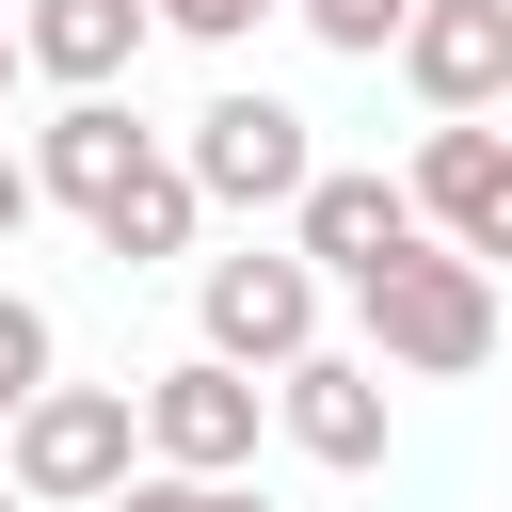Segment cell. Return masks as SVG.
Here are the masks:
<instances>
[{
  "label": "cell",
  "mask_w": 512,
  "mask_h": 512,
  "mask_svg": "<svg viewBox=\"0 0 512 512\" xmlns=\"http://www.w3.org/2000/svg\"><path fill=\"white\" fill-rule=\"evenodd\" d=\"M352 320H368V368L448 384V368H480V352H496V272H480V256H448V240H416V256H384V272L352 288Z\"/></svg>",
  "instance_id": "cell-1"
},
{
  "label": "cell",
  "mask_w": 512,
  "mask_h": 512,
  "mask_svg": "<svg viewBox=\"0 0 512 512\" xmlns=\"http://www.w3.org/2000/svg\"><path fill=\"white\" fill-rule=\"evenodd\" d=\"M128 464H144V400H128V384H32L16 432H0L16 512H96Z\"/></svg>",
  "instance_id": "cell-2"
},
{
  "label": "cell",
  "mask_w": 512,
  "mask_h": 512,
  "mask_svg": "<svg viewBox=\"0 0 512 512\" xmlns=\"http://www.w3.org/2000/svg\"><path fill=\"white\" fill-rule=\"evenodd\" d=\"M192 320H208V352H224V368H304V352H320V272H304L288 240L208 256V272H192Z\"/></svg>",
  "instance_id": "cell-3"
},
{
  "label": "cell",
  "mask_w": 512,
  "mask_h": 512,
  "mask_svg": "<svg viewBox=\"0 0 512 512\" xmlns=\"http://www.w3.org/2000/svg\"><path fill=\"white\" fill-rule=\"evenodd\" d=\"M144 400V464H176V480H240L256 464V368H224V352H176L160 384H128Z\"/></svg>",
  "instance_id": "cell-4"
},
{
  "label": "cell",
  "mask_w": 512,
  "mask_h": 512,
  "mask_svg": "<svg viewBox=\"0 0 512 512\" xmlns=\"http://www.w3.org/2000/svg\"><path fill=\"white\" fill-rule=\"evenodd\" d=\"M304 176H320V128L288 96H208L192 112V192L208 208H304Z\"/></svg>",
  "instance_id": "cell-5"
},
{
  "label": "cell",
  "mask_w": 512,
  "mask_h": 512,
  "mask_svg": "<svg viewBox=\"0 0 512 512\" xmlns=\"http://www.w3.org/2000/svg\"><path fill=\"white\" fill-rule=\"evenodd\" d=\"M432 224H416V192L400 176H368V160H320L304 176V208H288V256L320 272V288H368L384 256H416Z\"/></svg>",
  "instance_id": "cell-6"
},
{
  "label": "cell",
  "mask_w": 512,
  "mask_h": 512,
  "mask_svg": "<svg viewBox=\"0 0 512 512\" xmlns=\"http://www.w3.org/2000/svg\"><path fill=\"white\" fill-rule=\"evenodd\" d=\"M400 192H416V224H432L448 256H480V272L512 256V128H496V112H448Z\"/></svg>",
  "instance_id": "cell-7"
},
{
  "label": "cell",
  "mask_w": 512,
  "mask_h": 512,
  "mask_svg": "<svg viewBox=\"0 0 512 512\" xmlns=\"http://www.w3.org/2000/svg\"><path fill=\"white\" fill-rule=\"evenodd\" d=\"M400 80L432 96V128L448 112H496L512 96V0H416L400 16Z\"/></svg>",
  "instance_id": "cell-8"
},
{
  "label": "cell",
  "mask_w": 512,
  "mask_h": 512,
  "mask_svg": "<svg viewBox=\"0 0 512 512\" xmlns=\"http://www.w3.org/2000/svg\"><path fill=\"white\" fill-rule=\"evenodd\" d=\"M144 160H160V144H144V112H128V96H64V112L32 128V192H48V208H80V224H96Z\"/></svg>",
  "instance_id": "cell-9"
},
{
  "label": "cell",
  "mask_w": 512,
  "mask_h": 512,
  "mask_svg": "<svg viewBox=\"0 0 512 512\" xmlns=\"http://www.w3.org/2000/svg\"><path fill=\"white\" fill-rule=\"evenodd\" d=\"M272 416H288L304 464H384V368H368V352H304V368H272Z\"/></svg>",
  "instance_id": "cell-10"
},
{
  "label": "cell",
  "mask_w": 512,
  "mask_h": 512,
  "mask_svg": "<svg viewBox=\"0 0 512 512\" xmlns=\"http://www.w3.org/2000/svg\"><path fill=\"white\" fill-rule=\"evenodd\" d=\"M144 0H16V64L32 80H64V96H112L128 64H144Z\"/></svg>",
  "instance_id": "cell-11"
},
{
  "label": "cell",
  "mask_w": 512,
  "mask_h": 512,
  "mask_svg": "<svg viewBox=\"0 0 512 512\" xmlns=\"http://www.w3.org/2000/svg\"><path fill=\"white\" fill-rule=\"evenodd\" d=\"M192 224H208V192H192V160H144L112 208H96V256H128V272H160V256H192Z\"/></svg>",
  "instance_id": "cell-12"
},
{
  "label": "cell",
  "mask_w": 512,
  "mask_h": 512,
  "mask_svg": "<svg viewBox=\"0 0 512 512\" xmlns=\"http://www.w3.org/2000/svg\"><path fill=\"white\" fill-rule=\"evenodd\" d=\"M288 16H304V32H320V48H336V64H384V48H400V16H416V0H288Z\"/></svg>",
  "instance_id": "cell-13"
},
{
  "label": "cell",
  "mask_w": 512,
  "mask_h": 512,
  "mask_svg": "<svg viewBox=\"0 0 512 512\" xmlns=\"http://www.w3.org/2000/svg\"><path fill=\"white\" fill-rule=\"evenodd\" d=\"M32 384H48V304L0 288V400H32Z\"/></svg>",
  "instance_id": "cell-14"
},
{
  "label": "cell",
  "mask_w": 512,
  "mask_h": 512,
  "mask_svg": "<svg viewBox=\"0 0 512 512\" xmlns=\"http://www.w3.org/2000/svg\"><path fill=\"white\" fill-rule=\"evenodd\" d=\"M144 16H160V32H192V48H240V32H256V16H288V0H144Z\"/></svg>",
  "instance_id": "cell-15"
},
{
  "label": "cell",
  "mask_w": 512,
  "mask_h": 512,
  "mask_svg": "<svg viewBox=\"0 0 512 512\" xmlns=\"http://www.w3.org/2000/svg\"><path fill=\"white\" fill-rule=\"evenodd\" d=\"M96 512H208V480H176V464H128V480H112Z\"/></svg>",
  "instance_id": "cell-16"
},
{
  "label": "cell",
  "mask_w": 512,
  "mask_h": 512,
  "mask_svg": "<svg viewBox=\"0 0 512 512\" xmlns=\"http://www.w3.org/2000/svg\"><path fill=\"white\" fill-rule=\"evenodd\" d=\"M32 208H48V192H32V160H16V144H0V240H16V224H32Z\"/></svg>",
  "instance_id": "cell-17"
},
{
  "label": "cell",
  "mask_w": 512,
  "mask_h": 512,
  "mask_svg": "<svg viewBox=\"0 0 512 512\" xmlns=\"http://www.w3.org/2000/svg\"><path fill=\"white\" fill-rule=\"evenodd\" d=\"M208 512H272V496H240V480H208Z\"/></svg>",
  "instance_id": "cell-18"
},
{
  "label": "cell",
  "mask_w": 512,
  "mask_h": 512,
  "mask_svg": "<svg viewBox=\"0 0 512 512\" xmlns=\"http://www.w3.org/2000/svg\"><path fill=\"white\" fill-rule=\"evenodd\" d=\"M0 96H16V16H0Z\"/></svg>",
  "instance_id": "cell-19"
},
{
  "label": "cell",
  "mask_w": 512,
  "mask_h": 512,
  "mask_svg": "<svg viewBox=\"0 0 512 512\" xmlns=\"http://www.w3.org/2000/svg\"><path fill=\"white\" fill-rule=\"evenodd\" d=\"M0 432H16V400H0Z\"/></svg>",
  "instance_id": "cell-20"
},
{
  "label": "cell",
  "mask_w": 512,
  "mask_h": 512,
  "mask_svg": "<svg viewBox=\"0 0 512 512\" xmlns=\"http://www.w3.org/2000/svg\"><path fill=\"white\" fill-rule=\"evenodd\" d=\"M0 512H16V480H0Z\"/></svg>",
  "instance_id": "cell-21"
},
{
  "label": "cell",
  "mask_w": 512,
  "mask_h": 512,
  "mask_svg": "<svg viewBox=\"0 0 512 512\" xmlns=\"http://www.w3.org/2000/svg\"><path fill=\"white\" fill-rule=\"evenodd\" d=\"M496 128H512V96H496Z\"/></svg>",
  "instance_id": "cell-22"
}]
</instances>
